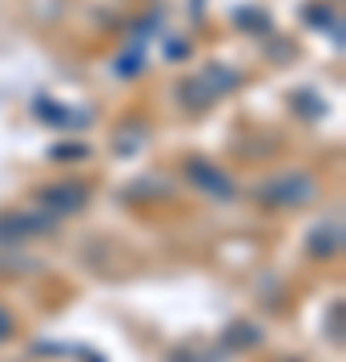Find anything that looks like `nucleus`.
Here are the masks:
<instances>
[{
    "label": "nucleus",
    "instance_id": "nucleus-1",
    "mask_svg": "<svg viewBox=\"0 0 346 362\" xmlns=\"http://www.w3.org/2000/svg\"><path fill=\"white\" fill-rule=\"evenodd\" d=\"M197 181H209L218 194H230V185H226V181H218V177H214V169H205V165H197Z\"/></svg>",
    "mask_w": 346,
    "mask_h": 362
}]
</instances>
